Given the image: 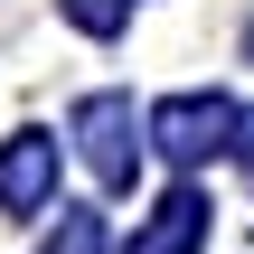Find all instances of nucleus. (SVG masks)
Wrapping results in <instances>:
<instances>
[{
  "instance_id": "nucleus-1",
  "label": "nucleus",
  "mask_w": 254,
  "mask_h": 254,
  "mask_svg": "<svg viewBox=\"0 0 254 254\" xmlns=\"http://www.w3.org/2000/svg\"><path fill=\"white\" fill-rule=\"evenodd\" d=\"M226 132H236V113H226L217 94H179V104L151 113V141H160L170 160H207V151H226Z\"/></svg>"
},
{
  "instance_id": "nucleus-2",
  "label": "nucleus",
  "mask_w": 254,
  "mask_h": 254,
  "mask_svg": "<svg viewBox=\"0 0 254 254\" xmlns=\"http://www.w3.org/2000/svg\"><path fill=\"white\" fill-rule=\"evenodd\" d=\"M75 141H85L94 179H132V104H123V94L75 104Z\"/></svg>"
},
{
  "instance_id": "nucleus-3",
  "label": "nucleus",
  "mask_w": 254,
  "mask_h": 254,
  "mask_svg": "<svg viewBox=\"0 0 254 254\" xmlns=\"http://www.w3.org/2000/svg\"><path fill=\"white\" fill-rule=\"evenodd\" d=\"M47 189H57V141L47 132H9V151H0V207L28 217Z\"/></svg>"
},
{
  "instance_id": "nucleus-4",
  "label": "nucleus",
  "mask_w": 254,
  "mask_h": 254,
  "mask_svg": "<svg viewBox=\"0 0 254 254\" xmlns=\"http://www.w3.org/2000/svg\"><path fill=\"white\" fill-rule=\"evenodd\" d=\"M198 236H207V198H198V189H179V198H170V207L132 236V254H189Z\"/></svg>"
},
{
  "instance_id": "nucleus-5",
  "label": "nucleus",
  "mask_w": 254,
  "mask_h": 254,
  "mask_svg": "<svg viewBox=\"0 0 254 254\" xmlns=\"http://www.w3.org/2000/svg\"><path fill=\"white\" fill-rule=\"evenodd\" d=\"M47 254H104V217H66V236H57Z\"/></svg>"
},
{
  "instance_id": "nucleus-6",
  "label": "nucleus",
  "mask_w": 254,
  "mask_h": 254,
  "mask_svg": "<svg viewBox=\"0 0 254 254\" xmlns=\"http://www.w3.org/2000/svg\"><path fill=\"white\" fill-rule=\"evenodd\" d=\"M236 132H245V170H254V113H245V123H236Z\"/></svg>"
}]
</instances>
